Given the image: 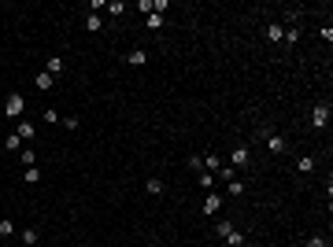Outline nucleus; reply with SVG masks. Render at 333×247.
Listing matches in <instances>:
<instances>
[{"mask_svg":"<svg viewBox=\"0 0 333 247\" xmlns=\"http://www.w3.org/2000/svg\"><path fill=\"white\" fill-rule=\"evenodd\" d=\"M23 181L26 185H41V170H37V166H26V170H23Z\"/></svg>","mask_w":333,"mask_h":247,"instance_id":"obj_13","label":"nucleus"},{"mask_svg":"<svg viewBox=\"0 0 333 247\" xmlns=\"http://www.w3.org/2000/svg\"><path fill=\"white\" fill-rule=\"evenodd\" d=\"M19 163H23V170H26V166H37V151L23 148V151H19Z\"/></svg>","mask_w":333,"mask_h":247,"instance_id":"obj_12","label":"nucleus"},{"mask_svg":"<svg viewBox=\"0 0 333 247\" xmlns=\"http://www.w3.org/2000/svg\"><path fill=\"white\" fill-rule=\"evenodd\" d=\"M263 144H266L270 155H285V151H289V140H285L282 133H263Z\"/></svg>","mask_w":333,"mask_h":247,"instance_id":"obj_1","label":"nucleus"},{"mask_svg":"<svg viewBox=\"0 0 333 247\" xmlns=\"http://www.w3.org/2000/svg\"><path fill=\"white\" fill-rule=\"evenodd\" d=\"M196 181H200V188H215V173H211V170H200Z\"/></svg>","mask_w":333,"mask_h":247,"instance_id":"obj_15","label":"nucleus"},{"mask_svg":"<svg viewBox=\"0 0 333 247\" xmlns=\"http://www.w3.org/2000/svg\"><path fill=\"white\" fill-rule=\"evenodd\" d=\"M104 11H108V15H122V11H126V4H122V0H108V8H104Z\"/></svg>","mask_w":333,"mask_h":247,"instance_id":"obj_18","label":"nucleus"},{"mask_svg":"<svg viewBox=\"0 0 333 247\" xmlns=\"http://www.w3.org/2000/svg\"><path fill=\"white\" fill-rule=\"evenodd\" d=\"M8 236H15V222H11V218H0V240H8Z\"/></svg>","mask_w":333,"mask_h":247,"instance_id":"obj_16","label":"nucleus"},{"mask_svg":"<svg viewBox=\"0 0 333 247\" xmlns=\"http://www.w3.org/2000/svg\"><path fill=\"white\" fill-rule=\"evenodd\" d=\"M166 26V15H156V11H152L148 15V30H163Z\"/></svg>","mask_w":333,"mask_h":247,"instance_id":"obj_24","label":"nucleus"},{"mask_svg":"<svg viewBox=\"0 0 333 247\" xmlns=\"http://www.w3.org/2000/svg\"><path fill=\"white\" fill-rule=\"evenodd\" d=\"M45 74H52V78H63V74H67V63H63L59 56H48V59H45Z\"/></svg>","mask_w":333,"mask_h":247,"instance_id":"obj_4","label":"nucleus"},{"mask_svg":"<svg viewBox=\"0 0 333 247\" xmlns=\"http://www.w3.org/2000/svg\"><path fill=\"white\" fill-rule=\"evenodd\" d=\"M144 188H148V196H163V181H159V177H148Z\"/></svg>","mask_w":333,"mask_h":247,"instance_id":"obj_19","label":"nucleus"},{"mask_svg":"<svg viewBox=\"0 0 333 247\" xmlns=\"http://www.w3.org/2000/svg\"><path fill=\"white\" fill-rule=\"evenodd\" d=\"M311 170H315V155H308V159L296 163V173H311Z\"/></svg>","mask_w":333,"mask_h":247,"instance_id":"obj_21","label":"nucleus"},{"mask_svg":"<svg viewBox=\"0 0 333 247\" xmlns=\"http://www.w3.org/2000/svg\"><path fill=\"white\" fill-rule=\"evenodd\" d=\"M19 240H23L26 247H33V244H37V229H23V232H19Z\"/></svg>","mask_w":333,"mask_h":247,"instance_id":"obj_23","label":"nucleus"},{"mask_svg":"<svg viewBox=\"0 0 333 247\" xmlns=\"http://www.w3.org/2000/svg\"><path fill=\"white\" fill-rule=\"evenodd\" d=\"M296 41H300V26H289L285 37H282V44H296Z\"/></svg>","mask_w":333,"mask_h":247,"instance_id":"obj_22","label":"nucleus"},{"mask_svg":"<svg viewBox=\"0 0 333 247\" xmlns=\"http://www.w3.org/2000/svg\"><path fill=\"white\" fill-rule=\"evenodd\" d=\"M185 163H189V170H204V155H189V159H185Z\"/></svg>","mask_w":333,"mask_h":247,"instance_id":"obj_26","label":"nucleus"},{"mask_svg":"<svg viewBox=\"0 0 333 247\" xmlns=\"http://www.w3.org/2000/svg\"><path fill=\"white\" fill-rule=\"evenodd\" d=\"M126 63H130V66H144V63H148V52H144V48H133L130 56H126Z\"/></svg>","mask_w":333,"mask_h":247,"instance_id":"obj_8","label":"nucleus"},{"mask_svg":"<svg viewBox=\"0 0 333 247\" xmlns=\"http://www.w3.org/2000/svg\"><path fill=\"white\" fill-rule=\"evenodd\" d=\"M248 163H252V151H248V144H237V148L230 151V163H226V166H233V170H244Z\"/></svg>","mask_w":333,"mask_h":247,"instance_id":"obj_2","label":"nucleus"},{"mask_svg":"<svg viewBox=\"0 0 333 247\" xmlns=\"http://www.w3.org/2000/svg\"><path fill=\"white\" fill-rule=\"evenodd\" d=\"M326 122H330V103H318V107L311 111V125H315V129H326Z\"/></svg>","mask_w":333,"mask_h":247,"instance_id":"obj_5","label":"nucleus"},{"mask_svg":"<svg viewBox=\"0 0 333 247\" xmlns=\"http://www.w3.org/2000/svg\"><path fill=\"white\" fill-rule=\"evenodd\" d=\"M230 229H233L230 222H218V225H215V232H218V236H222V240H226V232H230Z\"/></svg>","mask_w":333,"mask_h":247,"instance_id":"obj_28","label":"nucleus"},{"mask_svg":"<svg viewBox=\"0 0 333 247\" xmlns=\"http://www.w3.org/2000/svg\"><path fill=\"white\" fill-rule=\"evenodd\" d=\"M218 210H222V196L208 192V199H204V214H218Z\"/></svg>","mask_w":333,"mask_h":247,"instance_id":"obj_7","label":"nucleus"},{"mask_svg":"<svg viewBox=\"0 0 333 247\" xmlns=\"http://www.w3.org/2000/svg\"><path fill=\"white\" fill-rule=\"evenodd\" d=\"M15 137L23 140V144H26V140H33V137H37V129H33V122H19V125H15Z\"/></svg>","mask_w":333,"mask_h":247,"instance_id":"obj_6","label":"nucleus"},{"mask_svg":"<svg viewBox=\"0 0 333 247\" xmlns=\"http://www.w3.org/2000/svg\"><path fill=\"white\" fill-rule=\"evenodd\" d=\"M266 41H278V44H282V37H285V26H278V22H270V26H266Z\"/></svg>","mask_w":333,"mask_h":247,"instance_id":"obj_9","label":"nucleus"},{"mask_svg":"<svg viewBox=\"0 0 333 247\" xmlns=\"http://www.w3.org/2000/svg\"><path fill=\"white\" fill-rule=\"evenodd\" d=\"M226 192H230V196H233V199H237V196H244V192H248V185H244V181H241V177H233V181H230V185H226Z\"/></svg>","mask_w":333,"mask_h":247,"instance_id":"obj_10","label":"nucleus"},{"mask_svg":"<svg viewBox=\"0 0 333 247\" xmlns=\"http://www.w3.org/2000/svg\"><path fill=\"white\" fill-rule=\"evenodd\" d=\"M23 111H26V96L23 92H11L8 103H4V115L8 118H23Z\"/></svg>","mask_w":333,"mask_h":247,"instance_id":"obj_3","label":"nucleus"},{"mask_svg":"<svg viewBox=\"0 0 333 247\" xmlns=\"http://www.w3.org/2000/svg\"><path fill=\"white\" fill-rule=\"evenodd\" d=\"M85 30H89V33H100V30H104V19L89 11V15H85Z\"/></svg>","mask_w":333,"mask_h":247,"instance_id":"obj_11","label":"nucleus"},{"mask_svg":"<svg viewBox=\"0 0 333 247\" xmlns=\"http://www.w3.org/2000/svg\"><path fill=\"white\" fill-rule=\"evenodd\" d=\"M4 148H8V151H15V155H19V151H23V140H19L15 133H8V140H4Z\"/></svg>","mask_w":333,"mask_h":247,"instance_id":"obj_17","label":"nucleus"},{"mask_svg":"<svg viewBox=\"0 0 333 247\" xmlns=\"http://www.w3.org/2000/svg\"><path fill=\"white\" fill-rule=\"evenodd\" d=\"M218 166H222V159H218V155H208V159H204V170H211V173H215Z\"/></svg>","mask_w":333,"mask_h":247,"instance_id":"obj_25","label":"nucleus"},{"mask_svg":"<svg viewBox=\"0 0 333 247\" xmlns=\"http://www.w3.org/2000/svg\"><path fill=\"white\" fill-rule=\"evenodd\" d=\"M226 244H230V247H241V244H244V232L230 229V232H226Z\"/></svg>","mask_w":333,"mask_h":247,"instance_id":"obj_20","label":"nucleus"},{"mask_svg":"<svg viewBox=\"0 0 333 247\" xmlns=\"http://www.w3.org/2000/svg\"><path fill=\"white\" fill-rule=\"evenodd\" d=\"M308 247H326V236H322V232H311V236H308Z\"/></svg>","mask_w":333,"mask_h":247,"instance_id":"obj_27","label":"nucleus"},{"mask_svg":"<svg viewBox=\"0 0 333 247\" xmlns=\"http://www.w3.org/2000/svg\"><path fill=\"white\" fill-rule=\"evenodd\" d=\"M33 82H37V89H41V92H48L52 85H56V78H52V74H45V70H41V74L33 78Z\"/></svg>","mask_w":333,"mask_h":247,"instance_id":"obj_14","label":"nucleus"}]
</instances>
